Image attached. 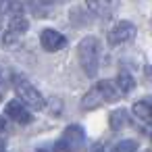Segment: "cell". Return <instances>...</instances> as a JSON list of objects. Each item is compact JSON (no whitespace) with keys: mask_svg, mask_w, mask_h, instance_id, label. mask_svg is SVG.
Segmentation results:
<instances>
[{"mask_svg":"<svg viewBox=\"0 0 152 152\" xmlns=\"http://www.w3.org/2000/svg\"><path fill=\"white\" fill-rule=\"evenodd\" d=\"M25 29L27 19L23 15V4L19 0H2V40L9 44Z\"/></svg>","mask_w":152,"mask_h":152,"instance_id":"6da1fadb","label":"cell"},{"mask_svg":"<svg viewBox=\"0 0 152 152\" xmlns=\"http://www.w3.org/2000/svg\"><path fill=\"white\" fill-rule=\"evenodd\" d=\"M119 94H123V92L119 90V86H117L115 81H108V79L98 81V83L81 98V108H83V110H92V108H96V106H100V104H104V102L117 100Z\"/></svg>","mask_w":152,"mask_h":152,"instance_id":"7a4b0ae2","label":"cell"},{"mask_svg":"<svg viewBox=\"0 0 152 152\" xmlns=\"http://www.w3.org/2000/svg\"><path fill=\"white\" fill-rule=\"evenodd\" d=\"M77 52H79V61H81V67L86 71L88 77H94L98 73V65H100V44L96 38L88 36L79 42L77 46Z\"/></svg>","mask_w":152,"mask_h":152,"instance_id":"3957f363","label":"cell"},{"mask_svg":"<svg viewBox=\"0 0 152 152\" xmlns=\"http://www.w3.org/2000/svg\"><path fill=\"white\" fill-rule=\"evenodd\" d=\"M13 88H15V92H17V96H19V100H23L31 110H42L44 106H46V100H44V96L31 86V81H27L23 75H13Z\"/></svg>","mask_w":152,"mask_h":152,"instance_id":"277c9868","label":"cell"},{"mask_svg":"<svg viewBox=\"0 0 152 152\" xmlns=\"http://www.w3.org/2000/svg\"><path fill=\"white\" fill-rule=\"evenodd\" d=\"M83 140H86L83 129L79 125H69L63 131V135H61V140L56 142L54 148H56V152H77L83 146Z\"/></svg>","mask_w":152,"mask_h":152,"instance_id":"5b68a950","label":"cell"},{"mask_svg":"<svg viewBox=\"0 0 152 152\" xmlns=\"http://www.w3.org/2000/svg\"><path fill=\"white\" fill-rule=\"evenodd\" d=\"M133 36H135V25L133 23H127V21H121V23H117L108 31V44L110 46H119V44L129 42Z\"/></svg>","mask_w":152,"mask_h":152,"instance_id":"8992f818","label":"cell"},{"mask_svg":"<svg viewBox=\"0 0 152 152\" xmlns=\"http://www.w3.org/2000/svg\"><path fill=\"white\" fill-rule=\"evenodd\" d=\"M40 44H42L44 50L56 52V50H61V48L67 46V40H65V36H61L56 29H44L42 36H40Z\"/></svg>","mask_w":152,"mask_h":152,"instance_id":"52a82bcc","label":"cell"},{"mask_svg":"<svg viewBox=\"0 0 152 152\" xmlns=\"http://www.w3.org/2000/svg\"><path fill=\"white\" fill-rule=\"evenodd\" d=\"M29 106L23 102V100H11L7 106H4V113H7V117L9 119H13V121H17V123H21V125H25V123H29V110H27Z\"/></svg>","mask_w":152,"mask_h":152,"instance_id":"ba28073f","label":"cell"},{"mask_svg":"<svg viewBox=\"0 0 152 152\" xmlns=\"http://www.w3.org/2000/svg\"><path fill=\"white\" fill-rule=\"evenodd\" d=\"M88 7L98 17H110L119 7V0H88Z\"/></svg>","mask_w":152,"mask_h":152,"instance_id":"9c48e42d","label":"cell"},{"mask_svg":"<svg viewBox=\"0 0 152 152\" xmlns=\"http://www.w3.org/2000/svg\"><path fill=\"white\" fill-rule=\"evenodd\" d=\"M133 115L146 123H152V98L148 100H140L133 104Z\"/></svg>","mask_w":152,"mask_h":152,"instance_id":"30bf717a","label":"cell"},{"mask_svg":"<svg viewBox=\"0 0 152 152\" xmlns=\"http://www.w3.org/2000/svg\"><path fill=\"white\" fill-rule=\"evenodd\" d=\"M117 86H119V90L123 92V94H127V92H131L133 88H135V81H133V77L129 75V73H121L119 77H117Z\"/></svg>","mask_w":152,"mask_h":152,"instance_id":"8fae6325","label":"cell"},{"mask_svg":"<svg viewBox=\"0 0 152 152\" xmlns=\"http://www.w3.org/2000/svg\"><path fill=\"white\" fill-rule=\"evenodd\" d=\"M127 123H129V121H127V110L119 108V110H115V113L110 115V125H113V129H123Z\"/></svg>","mask_w":152,"mask_h":152,"instance_id":"7c38bea8","label":"cell"},{"mask_svg":"<svg viewBox=\"0 0 152 152\" xmlns=\"http://www.w3.org/2000/svg\"><path fill=\"white\" fill-rule=\"evenodd\" d=\"M137 150V144L133 140H123L115 146V152H135Z\"/></svg>","mask_w":152,"mask_h":152,"instance_id":"4fadbf2b","label":"cell"},{"mask_svg":"<svg viewBox=\"0 0 152 152\" xmlns=\"http://www.w3.org/2000/svg\"><path fill=\"white\" fill-rule=\"evenodd\" d=\"M90 152H104V146H102V144H94Z\"/></svg>","mask_w":152,"mask_h":152,"instance_id":"5bb4252c","label":"cell"}]
</instances>
